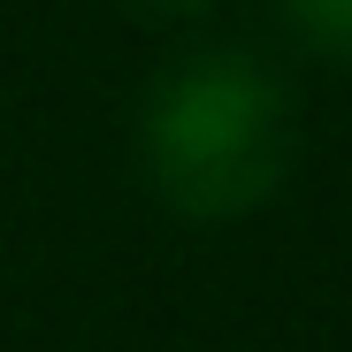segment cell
I'll return each mask as SVG.
<instances>
[{
	"mask_svg": "<svg viewBox=\"0 0 352 352\" xmlns=\"http://www.w3.org/2000/svg\"><path fill=\"white\" fill-rule=\"evenodd\" d=\"M138 161L184 222H245L291 168V100L253 54H184L138 107Z\"/></svg>",
	"mask_w": 352,
	"mask_h": 352,
	"instance_id": "obj_1",
	"label": "cell"
},
{
	"mask_svg": "<svg viewBox=\"0 0 352 352\" xmlns=\"http://www.w3.org/2000/svg\"><path fill=\"white\" fill-rule=\"evenodd\" d=\"M276 8H283V23L314 54H329V62L352 69V0H276Z\"/></svg>",
	"mask_w": 352,
	"mask_h": 352,
	"instance_id": "obj_2",
	"label": "cell"
},
{
	"mask_svg": "<svg viewBox=\"0 0 352 352\" xmlns=\"http://www.w3.org/2000/svg\"><path fill=\"white\" fill-rule=\"evenodd\" d=\"M131 8H146V16H192V8H207V0H131Z\"/></svg>",
	"mask_w": 352,
	"mask_h": 352,
	"instance_id": "obj_3",
	"label": "cell"
}]
</instances>
